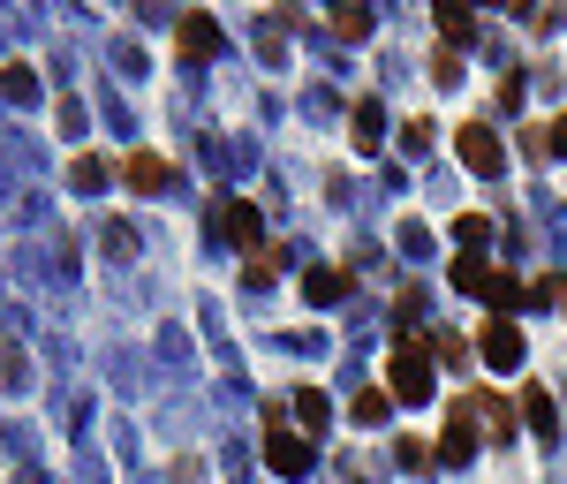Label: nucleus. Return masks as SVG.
<instances>
[{"label": "nucleus", "instance_id": "18", "mask_svg": "<svg viewBox=\"0 0 567 484\" xmlns=\"http://www.w3.org/2000/svg\"><path fill=\"white\" fill-rule=\"evenodd\" d=\"M469 409H477V417H484L492 432H515V409H507L500 394H469Z\"/></svg>", "mask_w": 567, "mask_h": 484}, {"label": "nucleus", "instance_id": "25", "mask_svg": "<svg viewBox=\"0 0 567 484\" xmlns=\"http://www.w3.org/2000/svg\"><path fill=\"white\" fill-rule=\"evenodd\" d=\"M431 137H439V129H431L424 114H409V129H402V145H409V152H431Z\"/></svg>", "mask_w": 567, "mask_h": 484}, {"label": "nucleus", "instance_id": "7", "mask_svg": "<svg viewBox=\"0 0 567 484\" xmlns=\"http://www.w3.org/2000/svg\"><path fill=\"white\" fill-rule=\"evenodd\" d=\"M220 227H227V235H235L250 258L266 250V227H258V204H250V197H227V204H220Z\"/></svg>", "mask_w": 567, "mask_h": 484}, {"label": "nucleus", "instance_id": "12", "mask_svg": "<svg viewBox=\"0 0 567 484\" xmlns=\"http://www.w3.org/2000/svg\"><path fill=\"white\" fill-rule=\"evenodd\" d=\"M522 417H530V432H538V439H553V424H560V409H553V394H545V386H522Z\"/></svg>", "mask_w": 567, "mask_h": 484}, {"label": "nucleus", "instance_id": "1", "mask_svg": "<svg viewBox=\"0 0 567 484\" xmlns=\"http://www.w3.org/2000/svg\"><path fill=\"white\" fill-rule=\"evenodd\" d=\"M431 386H439V378H431V348L417 340V333H409V340H394V356H386V394H394V401H409V409H424Z\"/></svg>", "mask_w": 567, "mask_h": 484}, {"label": "nucleus", "instance_id": "23", "mask_svg": "<svg viewBox=\"0 0 567 484\" xmlns=\"http://www.w3.org/2000/svg\"><path fill=\"white\" fill-rule=\"evenodd\" d=\"M0 76H8V99H38V84H30V69H23V61H8Z\"/></svg>", "mask_w": 567, "mask_h": 484}, {"label": "nucleus", "instance_id": "2", "mask_svg": "<svg viewBox=\"0 0 567 484\" xmlns=\"http://www.w3.org/2000/svg\"><path fill=\"white\" fill-rule=\"evenodd\" d=\"M266 470H273V477H303V470H310V439H303V432H287L281 401L266 409Z\"/></svg>", "mask_w": 567, "mask_h": 484}, {"label": "nucleus", "instance_id": "8", "mask_svg": "<svg viewBox=\"0 0 567 484\" xmlns=\"http://www.w3.org/2000/svg\"><path fill=\"white\" fill-rule=\"evenodd\" d=\"M431 23H439V46H446V53H461V46H477V15H469V8H454V0H439V8H431Z\"/></svg>", "mask_w": 567, "mask_h": 484}, {"label": "nucleus", "instance_id": "13", "mask_svg": "<svg viewBox=\"0 0 567 484\" xmlns=\"http://www.w3.org/2000/svg\"><path fill=\"white\" fill-rule=\"evenodd\" d=\"M122 182H130V189H144V197H151V189L167 182V160H159V152H130V166H122Z\"/></svg>", "mask_w": 567, "mask_h": 484}, {"label": "nucleus", "instance_id": "6", "mask_svg": "<svg viewBox=\"0 0 567 484\" xmlns=\"http://www.w3.org/2000/svg\"><path fill=\"white\" fill-rule=\"evenodd\" d=\"M174 53H182V61H212V53H220V23H212V15H182V23H174Z\"/></svg>", "mask_w": 567, "mask_h": 484}, {"label": "nucleus", "instance_id": "16", "mask_svg": "<svg viewBox=\"0 0 567 484\" xmlns=\"http://www.w3.org/2000/svg\"><path fill=\"white\" fill-rule=\"evenodd\" d=\"M379 129H386L379 99H356V152H379Z\"/></svg>", "mask_w": 567, "mask_h": 484}, {"label": "nucleus", "instance_id": "15", "mask_svg": "<svg viewBox=\"0 0 567 484\" xmlns=\"http://www.w3.org/2000/svg\"><path fill=\"white\" fill-rule=\"evenodd\" d=\"M348 417H356V424H386V417H394V394H386V386H363V394L348 401Z\"/></svg>", "mask_w": 567, "mask_h": 484}, {"label": "nucleus", "instance_id": "14", "mask_svg": "<svg viewBox=\"0 0 567 484\" xmlns=\"http://www.w3.org/2000/svg\"><path fill=\"white\" fill-rule=\"evenodd\" d=\"M446 281H454V288H461V296H484V281H492V265H484V258H469V250H461V258H454V265H446Z\"/></svg>", "mask_w": 567, "mask_h": 484}, {"label": "nucleus", "instance_id": "21", "mask_svg": "<svg viewBox=\"0 0 567 484\" xmlns=\"http://www.w3.org/2000/svg\"><path fill=\"white\" fill-rule=\"evenodd\" d=\"M69 182H76V189H99V182H107V160H99V152H84V160L69 166Z\"/></svg>", "mask_w": 567, "mask_h": 484}, {"label": "nucleus", "instance_id": "9", "mask_svg": "<svg viewBox=\"0 0 567 484\" xmlns=\"http://www.w3.org/2000/svg\"><path fill=\"white\" fill-rule=\"evenodd\" d=\"M484 303H492V319H515V311L530 303V281H522V273H500V265H492V281H484Z\"/></svg>", "mask_w": 567, "mask_h": 484}, {"label": "nucleus", "instance_id": "22", "mask_svg": "<svg viewBox=\"0 0 567 484\" xmlns=\"http://www.w3.org/2000/svg\"><path fill=\"white\" fill-rule=\"evenodd\" d=\"M431 84H461V53L439 46V53H431Z\"/></svg>", "mask_w": 567, "mask_h": 484}, {"label": "nucleus", "instance_id": "4", "mask_svg": "<svg viewBox=\"0 0 567 484\" xmlns=\"http://www.w3.org/2000/svg\"><path fill=\"white\" fill-rule=\"evenodd\" d=\"M477 439H484V417L469 409V394H461V401H446V432H439V462H469V455H477Z\"/></svg>", "mask_w": 567, "mask_h": 484}, {"label": "nucleus", "instance_id": "20", "mask_svg": "<svg viewBox=\"0 0 567 484\" xmlns=\"http://www.w3.org/2000/svg\"><path fill=\"white\" fill-rule=\"evenodd\" d=\"M394 455H402V470H431V462H439V455H431L417 432H409V439H394Z\"/></svg>", "mask_w": 567, "mask_h": 484}, {"label": "nucleus", "instance_id": "24", "mask_svg": "<svg viewBox=\"0 0 567 484\" xmlns=\"http://www.w3.org/2000/svg\"><path fill=\"white\" fill-rule=\"evenodd\" d=\"M515 145H522V160L538 166V160H545V152H553V129H522V137H515Z\"/></svg>", "mask_w": 567, "mask_h": 484}, {"label": "nucleus", "instance_id": "3", "mask_svg": "<svg viewBox=\"0 0 567 484\" xmlns=\"http://www.w3.org/2000/svg\"><path fill=\"white\" fill-rule=\"evenodd\" d=\"M454 152H461L469 174H484V182L507 174V145H500V129H484V122H461V129H454Z\"/></svg>", "mask_w": 567, "mask_h": 484}, {"label": "nucleus", "instance_id": "19", "mask_svg": "<svg viewBox=\"0 0 567 484\" xmlns=\"http://www.w3.org/2000/svg\"><path fill=\"white\" fill-rule=\"evenodd\" d=\"M333 30L341 38H371V8H333Z\"/></svg>", "mask_w": 567, "mask_h": 484}, {"label": "nucleus", "instance_id": "11", "mask_svg": "<svg viewBox=\"0 0 567 484\" xmlns=\"http://www.w3.org/2000/svg\"><path fill=\"white\" fill-rule=\"evenodd\" d=\"M295 424H303V439L325 432V424H333V401H325L318 386H295Z\"/></svg>", "mask_w": 567, "mask_h": 484}, {"label": "nucleus", "instance_id": "5", "mask_svg": "<svg viewBox=\"0 0 567 484\" xmlns=\"http://www.w3.org/2000/svg\"><path fill=\"white\" fill-rule=\"evenodd\" d=\"M477 356H484L492 371H522V325H515V319H484Z\"/></svg>", "mask_w": 567, "mask_h": 484}, {"label": "nucleus", "instance_id": "26", "mask_svg": "<svg viewBox=\"0 0 567 484\" xmlns=\"http://www.w3.org/2000/svg\"><path fill=\"white\" fill-rule=\"evenodd\" d=\"M553 152H560V160H567V114H560V122H553Z\"/></svg>", "mask_w": 567, "mask_h": 484}, {"label": "nucleus", "instance_id": "17", "mask_svg": "<svg viewBox=\"0 0 567 484\" xmlns=\"http://www.w3.org/2000/svg\"><path fill=\"white\" fill-rule=\"evenodd\" d=\"M454 243H461L469 258H484V243H492V220H477V212H461V220H454Z\"/></svg>", "mask_w": 567, "mask_h": 484}, {"label": "nucleus", "instance_id": "10", "mask_svg": "<svg viewBox=\"0 0 567 484\" xmlns=\"http://www.w3.org/2000/svg\"><path fill=\"white\" fill-rule=\"evenodd\" d=\"M303 296H310L318 311L341 303V296H348V265H310V273H303Z\"/></svg>", "mask_w": 567, "mask_h": 484}]
</instances>
